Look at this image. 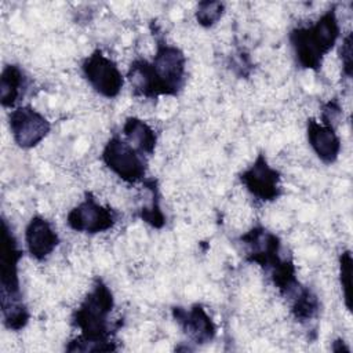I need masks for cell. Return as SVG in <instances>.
Segmentation results:
<instances>
[{
    "label": "cell",
    "instance_id": "1",
    "mask_svg": "<svg viewBox=\"0 0 353 353\" xmlns=\"http://www.w3.org/2000/svg\"><path fill=\"white\" fill-rule=\"evenodd\" d=\"M186 74V58L181 48L159 39L152 62L135 59L127 73V79L135 95L156 98L159 95H176Z\"/></svg>",
    "mask_w": 353,
    "mask_h": 353
},
{
    "label": "cell",
    "instance_id": "2",
    "mask_svg": "<svg viewBox=\"0 0 353 353\" xmlns=\"http://www.w3.org/2000/svg\"><path fill=\"white\" fill-rule=\"evenodd\" d=\"M114 299L108 284L97 277L91 291L72 314V324L80 335L66 346L68 352H110L116 346L110 341V313Z\"/></svg>",
    "mask_w": 353,
    "mask_h": 353
},
{
    "label": "cell",
    "instance_id": "3",
    "mask_svg": "<svg viewBox=\"0 0 353 353\" xmlns=\"http://www.w3.org/2000/svg\"><path fill=\"white\" fill-rule=\"evenodd\" d=\"M240 241L247 247L245 259L268 272L283 295L288 296L299 285L294 262L280 255L281 241L279 236L263 226H254L240 237Z\"/></svg>",
    "mask_w": 353,
    "mask_h": 353
},
{
    "label": "cell",
    "instance_id": "4",
    "mask_svg": "<svg viewBox=\"0 0 353 353\" xmlns=\"http://www.w3.org/2000/svg\"><path fill=\"white\" fill-rule=\"evenodd\" d=\"M341 28L335 7L327 10L314 23L290 32V43L296 63L303 69L319 70L324 57L335 46Z\"/></svg>",
    "mask_w": 353,
    "mask_h": 353
},
{
    "label": "cell",
    "instance_id": "5",
    "mask_svg": "<svg viewBox=\"0 0 353 353\" xmlns=\"http://www.w3.org/2000/svg\"><path fill=\"white\" fill-rule=\"evenodd\" d=\"M102 160L105 165L124 182L137 183L145 179L146 163L143 154L117 135L106 142L102 150Z\"/></svg>",
    "mask_w": 353,
    "mask_h": 353
},
{
    "label": "cell",
    "instance_id": "6",
    "mask_svg": "<svg viewBox=\"0 0 353 353\" xmlns=\"http://www.w3.org/2000/svg\"><path fill=\"white\" fill-rule=\"evenodd\" d=\"M81 70L91 88L105 98H114L123 90L124 77L119 66L101 50H95L84 58Z\"/></svg>",
    "mask_w": 353,
    "mask_h": 353
},
{
    "label": "cell",
    "instance_id": "7",
    "mask_svg": "<svg viewBox=\"0 0 353 353\" xmlns=\"http://www.w3.org/2000/svg\"><path fill=\"white\" fill-rule=\"evenodd\" d=\"M117 222V214L110 207H105L97 201L91 193H85V199L73 207L66 215V223L70 229L80 233L97 234L112 229Z\"/></svg>",
    "mask_w": 353,
    "mask_h": 353
},
{
    "label": "cell",
    "instance_id": "8",
    "mask_svg": "<svg viewBox=\"0 0 353 353\" xmlns=\"http://www.w3.org/2000/svg\"><path fill=\"white\" fill-rule=\"evenodd\" d=\"M248 193L261 201H273L283 193L281 175L270 167L265 154L259 153L254 163L239 175Z\"/></svg>",
    "mask_w": 353,
    "mask_h": 353
},
{
    "label": "cell",
    "instance_id": "9",
    "mask_svg": "<svg viewBox=\"0 0 353 353\" xmlns=\"http://www.w3.org/2000/svg\"><path fill=\"white\" fill-rule=\"evenodd\" d=\"M3 247L0 258V285H1V302L22 299L19 290V261L22 258V250L8 226L3 219Z\"/></svg>",
    "mask_w": 353,
    "mask_h": 353
},
{
    "label": "cell",
    "instance_id": "10",
    "mask_svg": "<svg viewBox=\"0 0 353 353\" xmlns=\"http://www.w3.org/2000/svg\"><path fill=\"white\" fill-rule=\"evenodd\" d=\"M8 125L15 143L22 149L34 148L51 130L50 121L32 106H19L10 112Z\"/></svg>",
    "mask_w": 353,
    "mask_h": 353
},
{
    "label": "cell",
    "instance_id": "11",
    "mask_svg": "<svg viewBox=\"0 0 353 353\" xmlns=\"http://www.w3.org/2000/svg\"><path fill=\"white\" fill-rule=\"evenodd\" d=\"M172 317L182 331L197 345L211 342L216 335V325L205 312V309L196 303L189 309L175 306L172 307Z\"/></svg>",
    "mask_w": 353,
    "mask_h": 353
},
{
    "label": "cell",
    "instance_id": "12",
    "mask_svg": "<svg viewBox=\"0 0 353 353\" xmlns=\"http://www.w3.org/2000/svg\"><path fill=\"white\" fill-rule=\"evenodd\" d=\"M25 243L28 252L37 261L46 259L59 244V236L50 221L36 215L25 229Z\"/></svg>",
    "mask_w": 353,
    "mask_h": 353
},
{
    "label": "cell",
    "instance_id": "13",
    "mask_svg": "<svg viewBox=\"0 0 353 353\" xmlns=\"http://www.w3.org/2000/svg\"><path fill=\"white\" fill-rule=\"evenodd\" d=\"M306 135L310 148L323 163L332 164L336 161L341 152V139L334 127L310 117L306 124Z\"/></svg>",
    "mask_w": 353,
    "mask_h": 353
},
{
    "label": "cell",
    "instance_id": "14",
    "mask_svg": "<svg viewBox=\"0 0 353 353\" xmlns=\"http://www.w3.org/2000/svg\"><path fill=\"white\" fill-rule=\"evenodd\" d=\"M26 76L18 65H6L0 76V101L4 108H14L23 97Z\"/></svg>",
    "mask_w": 353,
    "mask_h": 353
},
{
    "label": "cell",
    "instance_id": "15",
    "mask_svg": "<svg viewBox=\"0 0 353 353\" xmlns=\"http://www.w3.org/2000/svg\"><path fill=\"white\" fill-rule=\"evenodd\" d=\"M123 135L141 154H152L156 149L157 137L154 130L138 117H128L124 121Z\"/></svg>",
    "mask_w": 353,
    "mask_h": 353
},
{
    "label": "cell",
    "instance_id": "16",
    "mask_svg": "<svg viewBox=\"0 0 353 353\" xmlns=\"http://www.w3.org/2000/svg\"><path fill=\"white\" fill-rule=\"evenodd\" d=\"M320 310V302L310 288L301 285V288L292 296L291 312L299 323L313 320Z\"/></svg>",
    "mask_w": 353,
    "mask_h": 353
},
{
    "label": "cell",
    "instance_id": "17",
    "mask_svg": "<svg viewBox=\"0 0 353 353\" xmlns=\"http://www.w3.org/2000/svg\"><path fill=\"white\" fill-rule=\"evenodd\" d=\"M143 186L150 192V205H143L139 212V216L150 226L160 229L165 223V216L160 207V193L157 181L154 178L143 179Z\"/></svg>",
    "mask_w": 353,
    "mask_h": 353
},
{
    "label": "cell",
    "instance_id": "18",
    "mask_svg": "<svg viewBox=\"0 0 353 353\" xmlns=\"http://www.w3.org/2000/svg\"><path fill=\"white\" fill-rule=\"evenodd\" d=\"M352 268L353 259L350 251H343L339 256V281L343 294L345 306L352 310Z\"/></svg>",
    "mask_w": 353,
    "mask_h": 353
},
{
    "label": "cell",
    "instance_id": "19",
    "mask_svg": "<svg viewBox=\"0 0 353 353\" xmlns=\"http://www.w3.org/2000/svg\"><path fill=\"white\" fill-rule=\"evenodd\" d=\"M223 10L225 6L221 1H201L196 10V19L201 26L210 28L221 19Z\"/></svg>",
    "mask_w": 353,
    "mask_h": 353
},
{
    "label": "cell",
    "instance_id": "20",
    "mask_svg": "<svg viewBox=\"0 0 353 353\" xmlns=\"http://www.w3.org/2000/svg\"><path fill=\"white\" fill-rule=\"evenodd\" d=\"M352 44H353V36L352 33H349L343 41L342 46L339 48V58L342 62V72L343 74L350 79L352 77V70H353V50H352Z\"/></svg>",
    "mask_w": 353,
    "mask_h": 353
},
{
    "label": "cell",
    "instance_id": "21",
    "mask_svg": "<svg viewBox=\"0 0 353 353\" xmlns=\"http://www.w3.org/2000/svg\"><path fill=\"white\" fill-rule=\"evenodd\" d=\"M342 110H341V106L338 103L336 99H332L330 102H327L321 110V119L320 121L323 124H327V125H331L335 128V121L339 119Z\"/></svg>",
    "mask_w": 353,
    "mask_h": 353
}]
</instances>
